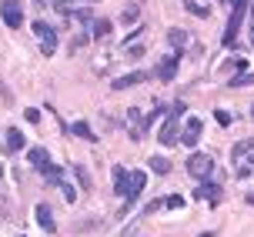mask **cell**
<instances>
[{
    "label": "cell",
    "instance_id": "83f0119b",
    "mask_svg": "<svg viewBox=\"0 0 254 237\" xmlns=\"http://www.w3.org/2000/svg\"><path fill=\"white\" fill-rule=\"evenodd\" d=\"M228 63L238 70V74H248V60H244V57H234V60H228Z\"/></svg>",
    "mask_w": 254,
    "mask_h": 237
},
{
    "label": "cell",
    "instance_id": "4dcf8cb0",
    "mask_svg": "<svg viewBox=\"0 0 254 237\" xmlns=\"http://www.w3.org/2000/svg\"><path fill=\"white\" fill-rule=\"evenodd\" d=\"M231 3H234V7H241V3H248V0H231Z\"/></svg>",
    "mask_w": 254,
    "mask_h": 237
},
{
    "label": "cell",
    "instance_id": "30bf717a",
    "mask_svg": "<svg viewBox=\"0 0 254 237\" xmlns=\"http://www.w3.org/2000/svg\"><path fill=\"white\" fill-rule=\"evenodd\" d=\"M144 187H147V174H144V171H130V194H127V200H124L127 207L144 194Z\"/></svg>",
    "mask_w": 254,
    "mask_h": 237
},
{
    "label": "cell",
    "instance_id": "ba28073f",
    "mask_svg": "<svg viewBox=\"0 0 254 237\" xmlns=\"http://www.w3.org/2000/svg\"><path fill=\"white\" fill-rule=\"evenodd\" d=\"M178 67H181V54H167V57H161V63H157V70H154V74L167 84V80H174V77H178Z\"/></svg>",
    "mask_w": 254,
    "mask_h": 237
},
{
    "label": "cell",
    "instance_id": "e0dca14e",
    "mask_svg": "<svg viewBox=\"0 0 254 237\" xmlns=\"http://www.w3.org/2000/svg\"><path fill=\"white\" fill-rule=\"evenodd\" d=\"M111 30H114V24H111L107 17H97V20H94V27H90V37L104 40V37H111Z\"/></svg>",
    "mask_w": 254,
    "mask_h": 237
},
{
    "label": "cell",
    "instance_id": "484cf974",
    "mask_svg": "<svg viewBox=\"0 0 254 237\" xmlns=\"http://www.w3.org/2000/svg\"><path fill=\"white\" fill-rule=\"evenodd\" d=\"M61 194H64V200H67V204H74V200H77V190L70 187V184H61Z\"/></svg>",
    "mask_w": 254,
    "mask_h": 237
},
{
    "label": "cell",
    "instance_id": "8d00e7d4",
    "mask_svg": "<svg viewBox=\"0 0 254 237\" xmlns=\"http://www.w3.org/2000/svg\"><path fill=\"white\" fill-rule=\"evenodd\" d=\"M37 3H44V0H37Z\"/></svg>",
    "mask_w": 254,
    "mask_h": 237
},
{
    "label": "cell",
    "instance_id": "cb8c5ba5",
    "mask_svg": "<svg viewBox=\"0 0 254 237\" xmlns=\"http://www.w3.org/2000/svg\"><path fill=\"white\" fill-rule=\"evenodd\" d=\"M214 120H217L221 127H231V120H234V117H231L228 111H221V107H217V111H214Z\"/></svg>",
    "mask_w": 254,
    "mask_h": 237
},
{
    "label": "cell",
    "instance_id": "5bb4252c",
    "mask_svg": "<svg viewBox=\"0 0 254 237\" xmlns=\"http://www.w3.org/2000/svg\"><path fill=\"white\" fill-rule=\"evenodd\" d=\"M34 214H37V224L47 231V234H54L57 231V224H54V214H51V204H37L34 207Z\"/></svg>",
    "mask_w": 254,
    "mask_h": 237
},
{
    "label": "cell",
    "instance_id": "8992f818",
    "mask_svg": "<svg viewBox=\"0 0 254 237\" xmlns=\"http://www.w3.org/2000/svg\"><path fill=\"white\" fill-rule=\"evenodd\" d=\"M221 194H224V187L217 180H204V184L194 187V200H211L214 207H217V200H221Z\"/></svg>",
    "mask_w": 254,
    "mask_h": 237
},
{
    "label": "cell",
    "instance_id": "52a82bcc",
    "mask_svg": "<svg viewBox=\"0 0 254 237\" xmlns=\"http://www.w3.org/2000/svg\"><path fill=\"white\" fill-rule=\"evenodd\" d=\"M201 117H188V124H184V130H181V147H194L197 140H201Z\"/></svg>",
    "mask_w": 254,
    "mask_h": 237
},
{
    "label": "cell",
    "instance_id": "e575fe53",
    "mask_svg": "<svg viewBox=\"0 0 254 237\" xmlns=\"http://www.w3.org/2000/svg\"><path fill=\"white\" fill-rule=\"evenodd\" d=\"M251 120H254V104H251Z\"/></svg>",
    "mask_w": 254,
    "mask_h": 237
},
{
    "label": "cell",
    "instance_id": "f1b7e54d",
    "mask_svg": "<svg viewBox=\"0 0 254 237\" xmlns=\"http://www.w3.org/2000/svg\"><path fill=\"white\" fill-rule=\"evenodd\" d=\"M77 180H80V187H90V177H87L84 167H77Z\"/></svg>",
    "mask_w": 254,
    "mask_h": 237
},
{
    "label": "cell",
    "instance_id": "ffe728a7",
    "mask_svg": "<svg viewBox=\"0 0 254 237\" xmlns=\"http://www.w3.org/2000/svg\"><path fill=\"white\" fill-rule=\"evenodd\" d=\"M64 174H67V171H64V167H57V164H51V167H47V171H44V180H47V184H64Z\"/></svg>",
    "mask_w": 254,
    "mask_h": 237
},
{
    "label": "cell",
    "instance_id": "277c9868",
    "mask_svg": "<svg viewBox=\"0 0 254 237\" xmlns=\"http://www.w3.org/2000/svg\"><path fill=\"white\" fill-rule=\"evenodd\" d=\"M157 140L164 144V147H174V144H181V127H178V114L167 111V120L161 124V134H157Z\"/></svg>",
    "mask_w": 254,
    "mask_h": 237
},
{
    "label": "cell",
    "instance_id": "ac0fdd59",
    "mask_svg": "<svg viewBox=\"0 0 254 237\" xmlns=\"http://www.w3.org/2000/svg\"><path fill=\"white\" fill-rule=\"evenodd\" d=\"M248 154H254V137H248V140H238V144H234V150H231V157H234L238 164H241L244 157H248Z\"/></svg>",
    "mask_w": 254,
    "mask_h": 237
},
{
    "label": "cell",
    "instance_id": "d4e9b609",
    "mask_svg": "<svg viewBox=\"0 0 254 237\" xmlns=\"http://www.w3.org/2000/svg\"><path fill=\"white\" fill-rule=\"evenodd\" d=\"M70 3H74V0H54V10L64 13V17H70Z\"/></svg>",
    "mask_w": 254,
    "mask_h": 237
},
{
    "label": "cell",
    "instance_id": "8fae6325",
    "mask_svg": "<svg viewBox=\"0 0 254 237\" xmlns=\"http://www.w3.org/2000/svg\"><path fill=\"white\" fill-rule=\"evenodd\" d=\"M114 194L124 197V200H127V194H130V171H127V167H114Z\"/></svg>",
    "mask_w": 254,
    "mask_h": 237
},
{
    "label": "cell",
    "instance_id": "9a60e30c",
    "mask_svg": "<svg viewBox=\"0 0 254 237\" xmlns=\"http://www.w3.org/2000/svg\"><path fill=\"white\" fill-rule=\"evenodd\" d=\"M24 134H20V130H17V127H10V130H7V144H3V150H7V154H20V150H24Z\"/></svg>",
    "mask_w": 254,
    "mask_h": 237
},
{
    "label": "cell",
    "instance_id": "4fadbf2b",
    "mask_svg": "<svg viewBox=\"0 0 254 237\" xmlns=\"http://www.w3.org/2000/svg\"><path fill=\"white\" fill-rule=\"evenodd\" d=\"M27 161H30V167H34L37 174H44V171L51 167V154H47L44 147H34L30 154H27Z\"/></svg>",
    "mask_w": 254,
    "mask_h": 237
},
{
    "label": "cell",
    "instance_id": "836d02e7",
    "mask_svg": "<svg viewBox=\"0 0 254 237\" xmlns=\"http://www.w3.org/2000/svg\"><path fill=\"white\" fill-rule=\"evenodd\" d=\"M251 24H254V3H251Z\"/></svg>",
    "mask_w": 254,
    "mask_h": 237
},
{
    "label": "cell",
    "instance_id": "d590c367",
    "mask_svg": "<svg viewBox=\"0 0 254 237\" xmlns=\"http://www.w3.org/2000/svg\"><path fill=\"white\" fill-rule=\"evenodd\" d=\"M0 177H3V164H0Z\"/></svg>",
    "mask_w": 254,
    "mask_h": 237
},
{
    "label": "cell",
    "instance_id": "7a4b0ae2",
    "mask_svg": "<svg viewBox=\"0 0 254 237\" xmlns=\"http://www.w3.org/2000/svg\"><path fill=\"white\" fill-rule=\"evenodd\" d=\"M244 10H248V3H241V7H234V10H231L228 27H224V37H221L224 47H234V44H238V34H241V24H244Z\"/></svg>",
    "mask_w": 254,
    "mask_h": 237
},
{
    "label": "cell",
    "instance_id": "d6986e66",
    "mask_svg": "<svg viewBox=\"0 0 254 237\" xmlns=\"http://www.w3.org/2000/svg\"><path fill=\"white\" fill-rule=\"evenodd\" d=\"M147 167H151L154 174H171V161L161 157V154H151V157H147Z\"/></svg>",
    "mask_w": 254,
    "mask_h": 237
},
{
    "label": "cell",
    "instance_id": "d6a6232c",
    "mask_svg": "<svg viewBox=\"0 0 254 237\" xmlns=\"http://www.w3.org/2000/svg\"><path fill=\"white\" fill-rule=\"evenodd\" d=\"M248 204H251V207H254V194H248Z\"/></svg>",
    "mask_w": 254,
    "mask_h": 237
},
{
    "label": "cell",
    "instance_id": "9c48e42d",
    "mask_svg": "<svg viewBox=\"0 0 254 237\" xmlns=\"http://www.w3.org/2000/svg\"><path fill=\"white\" fill-rule=\"evenodd\" d=\"M161 207H167V211H178V207H184V197H181V194H164L161 200L147 204V207H144V214H154V211H161Z\"/></svg>",
    "mask_w": 254,
    "mask_h": 237
},
{
    "label": "cell",
    "instance_id": "f546056e",
    "mask_svg": "<svg viewBox=\"0 0 254 237\" xmlns=\"http://www.w3.org/2000/svg\"><path fill=\"white\" fill-rule=\"evenodd\" d=\"M24 117H27V120H30V124H37V120H40V114H37V111H34V107H30V111H27V114H24Z\"/></svg>",
    "mask_w": 254,
    "mask_h": 237
},
{
    "label": "cell",
    "instance_id": "1f68e13d",
    "mask_svg": "<svg viewBox=\"0 0 254 237\" xmlns=\"http://www.w3.org/2000/svg\"><path fill=\"white\" fill-rule=\"evenodd\" d=\"M248 37H251V47H254V24H251V34H248Z\"/></svg>",
    "mask_w": 254,
    "mask_h": 237
},
{
    "label": "cell",
    "instance_id": "2e32d148",
    "mask_svg": "<svg viewBox=\"0 0 254 237\" xmlns=\"http://www.w3.org/2000/svg\"><path fill=\"white\" fill-rule=\"evenodd\" d=\"M167 40H171L174 54H181V50L188 47V30H181V27H171V30H167Z\"/></svg>",
    "mask_w": 254,
    "mask_h": 237
},
{
    "label": "cell",
    "instance_id": "7402d4cb",
    "mask_svg": "<svg viewBox=\"0 0 254 237\" xmlns=\"http://www.w3.org/2000/svg\"><path fill=\"white\" fill-rule=\"evenodd\" d=\"M254 84V74L248 70V74H238V77H231L228 80V87H251Z\"/></svg>",
    "mask_w": 254,
    "mask_h": 237
},
{
    "label": "cell",
    "instance_id": "5b68a950",
    "mask_svg": "<svg viewBox=\"0 0 254 237\" xmlns=\"http://www.w3.org/2000/svg\"><path fill=\"white\" fill-rule=\"evenodd\" d=\"M0 17H3V24L10 27V30H17V27L24 24V10H20L17 0H3L0 3Z\"/></svg>",
    "mask_w": 254,
    "mask_h": 237
},
{
    "label": "cell",
    "instance_id": "3957f363",
    "mask_svg": "<svg viewBox=\"0 0 254 237\" xmlns=\"http://www.w3.org/2000/svg\"><path fill=\"white\" fill-rule=\"evenodd\" d=\"M34 34L40 37V50H44V57L57 54V30H54L47 20H34Z\"/></svg>",
    "mask_w": 254,
    "mask_h": 237
},
{
    "label": "cell",
    "instance_id": "6da1fadb",
    "mask_svg": "<svg viewBox=\"0 0 254 237\" xmlns=\"http://www.w3.org/2000/svg\"><path fill=\"white\" fill-rule=\"evenodd\" d=\"M211 171H214V161H211V154H201V150H194L188 157V174L194 180H211Z\"/></svg>",
    "mask_w": 254,
    "mask_h": 237
},
{
    "label": "cell",
    "instance_id": "4316f807",
    "mask_svg": "<svg viewBox=\"0 0 254 237\" xmlns=\"http://www.w3.org/2000/svg\"><path fill=\"white\" fill-rule=\"evenodd\" d=\"M124 20H127V24L137 20V3H127V7H124Z\"/></svg>",
    "mask_w": 254,
    "mask_h": 237
},
{
    "label": "cell",
    "instance_id": "7c38bea8",
    "mask_svg": "<svg viewBox=\"0 0 254 237\" xmlns=\"http://www.w3.org/2000/svg\"><path fill=\"white\" fill-rule=\"evenodd\" d=\"M144 80H147V74H144V70H130V74L117 77L114 84H111V90H127V87H137V84H144Z\"/></svg>",
    "mask_w": 254,
    "mask_h": 237
},
{
    "label": "cell",
    "instance_id": "44dd1931",
    "mask_svg": "<svg viewBox=\"0 0 254 237\" xmlns=\"http://www.w3.org/2000/svg\"><path fill=\"white\" fill-rule=\"evenodd\" d=\"M70 130H74L77 137H87V140H94V130H90V124H87V120H74V124H70Z\"/></svg>",
    "mask_w": 254,
    "mask_h": 237
},
{
    "label": "cell",
    "instance_id": "603a6c76",
    "mask_svg": "<svg viewBox=\"0 0 254 237\" xmlns=\"http://www.w3.org/2000/svg\"><path fill=\"white\" fill-rule=\"evenodd\" d=\"M184 10H188V13H197V17H207V13H211L207 7H201L197 0H184Z\"/></svg>",
    "mask_w": 254,
    "mask_h": 237
}]
</instances>
